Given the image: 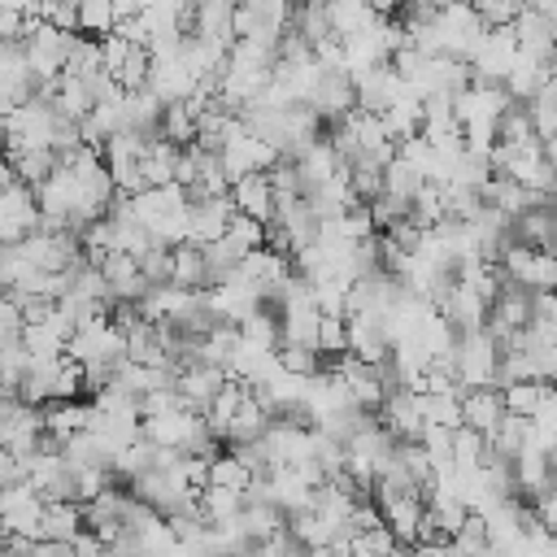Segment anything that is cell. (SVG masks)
I'll list each match as a JSON object with an SVG mask.
<instances>
[{
	"mask_svg": "<svg viewBox=\"0 0 557 557\" xmlns=\"http://www.w3.org/2000/svg\"><path fill=\"white\" fill-rule=\"evenodd\" d=\"M196 74L183 65V57L178 52H165V57H152V65H148V91L161 100V104H178V100H191L196 96Z\"/></svg>",
	"mask_w": 557,
	"mask_h": 557,
	"instance_id": "obj_7",
	"label": "cell"
},
{
	"mask_svg": "<svg viewBox=\"0 0 557 557\" xmlns=\"http://www.w3.org/2000/svg\"><path fill=\"white\" fill-rule=\"evenodd\" d=\"M379 13H370L366 0H326V22H331V35L335 39H348V35H361Z\"/></svg>",
	"mask_w": 557,
	"mask_h": 557,
	"instance_id": "obj_24",
	"label": "cell"
},
{
	"mask_svg": "<svg viewBox=\"0 0 557 557\" xmlns=\"http://www.w3.org/2000/svg\"><path fill=\"white\" fill-rule=\"evenodd\" d=\"M78 531H83V505H78V500H44L39 540H57V544H70Z\"/></svg>",
	"mask_w": 557,
	"mask_h": 557,
	"instance_id": "obj_19",
	"label": "cell"
},
{
	"mask_svg": "<svg viewBox=\"0 0 557 557\" xmlns=\"http://www.w3.org/2000/svg\"><path fill=\"white\" fill-rule=\"evenodd\" d=\"M213 152H218V161H222L226 178H239V174H257V170H270V165L278 161V152H274L270 144H261L257 135H248V131L239 126V117L231 122V131L222 135V144H218Z\"/></svg>",
	"mask_w": 557,
	"mask_h": 557,
	"instance_id": "obj_4",
	"label": "cell"
},
{
	"mask_svg": "<svg viewBox=\"0 0 557 557\" xmlns=\"http://www.w3.org/2000/svg\"><path fill=\"white\" fill-rule=\"evenodd\" d=\"M178 4H183V0H178Z\"/></svg>",
	"mask_w": 557,
	"mask_h": 557,
	"instance_id": "obj_42",
	"label": "cell"
},
{
	"mask_svg": "<svg viewBox=\"0 0 557 557\" xmlns=\"http://www.w3.org/2000/svg\"><path fill=\"white\" fill-rule=\"evenodd\" d=\"M139 274L148 283H170V248L165 244H152L144 257H139Z\"/></svg>",
	"mask_w": 557,
	"mask_h": 557,
	"instance_id": "obj_38",
	"label": "cell"
},
{
	"mask_svg": "<svg viewBox=\"0 0 557 557\" xmlns=\"http://www.w3.org/2000/svg\"><path fill=\"white\" fill-rule=\"evenodd\" d=\"M513 57H518V39H513V30H509V26H487L483 39L474 44V52L466 57V65H470V83H500L505 70L513 65Z\"/></svg>",
	"mask_w": 557,
	"mask_h": 557,
	"instance_id": "obj_5",
	"label": "cell"
},
{
	"mask_svg": "<svg viewBox=\"0 0 557 557\" xmlns=\"http://www.w3.org/2000/svg\"><path fill=\"white\" fill-rule=\"evenodd\" d=\"M248 479H252V474H248V466H244L235 453H218V457L209 461V483H222V487H239V492H244Z\"/></svg>",
	"mask_w": 557,
	"mask_h": 557,
	"instance_id": "obj_37",
	"label": "cell"
},
{
	"mask_svg": "<svg viewBox=\"0 0 557 557\" xmlns=\"http://www.w3.org/2000/svg\"><path fill=\"white\" fill-rule=\"evenodd\" d=\"M61 74H74V78H83V83L96 78V74H104V65H100V39H91V35H74Z\"/></svg>",
	"mask_w": 557,
	"mask_h": 557,
	"instance_id": "obj_29",
	"label": "cell"
},
{
	"mask_svg": "<svg viewBox=\"0 0 557 557\" xmlns=\"http://www.w3.org/2000/svg\"><path fill=\"white\" fill-rule=\"evenodd\" d=\"M78 396H83V366L70 352H61L52 361V400H78Z\"/></svg>",
	"mask_w": 557,
	"mask_h": 557,
	"instance_id": "obj_33",
	"label": "cell"
},
{
	"mask_svg": "<svg viewBox=\"0 0 557 557\" xmlns=\"http://www.w3.org/2000/svg\"><path fill=\"white\" fill-rule=\"evenodd\" d=\"M374 418H379V422H383L400 444H418V435H422V426H426L422 405H418V392H409V387L387 392V396H383V405L374 409Z\"/></svg>",
	"mask_w": 557,
	"mask_h": 557,
	"instance_id": "obj_8",
	"label": "cell"
},
{
	"mask_svg": "<svg viewBox=\"0 0 557 557\" xmlns=\"http://www.w3.org/2000/svg\"><path fill=\"white\" fill-rule=\"evenodd\" d=\"M422 183H426V174L418 165H409L405 157H392L383 165V191L396 196V200H405V205H413V196L422 191Z\"/></svg>",
	"mask_w": 557,
	"mask_h": 557,
	"instance_id": "obj_27",
	"label": "cell"
},
{
	"mask_svg": "<svg viewBox=\"0 0 557 557\" xmlns=\"http://www.w3.org/2000/svg\"><path fill=\"white\" fill-rule=\"evenodd\" d=\"M313 348L322 352V361H335L339 352H348V326H344V318H335V313H322V318H318V335H313Z\"/></svg>",
	"mask_w": 557,
	"mask_h": 557,
	"instance_id": "obj_32",
	"label": "cell"
},
{
	"mask_svg": "<svg viewBox=\"0 0 557 557\" xmlns=\"http://www.w3.org/2000/svg\"><path fill=\"white\" fill-rule=\"evenodd\" d=\"M483 461V435L470 426H453V470H479Z\"/></svg>",
	"mask_w": 557,
	"mask_h": 557,
	"instance_id": "obj_36",
	"label": "cell"
},
{
	"mask_svg": "<svg viewBox=\"0 0 557 557\" xmlns=\"http://www.w3.org/2000/svg\"><path fill=\"white\" fill-rule=\"evenodd\" d=\"M161 139H170L174 148L196 144V113H191V104H187V100H178V104H165V109H161Z\"/></svg>",
	"mask_w": 557,
	"mask_h": 557,
	"instance_id": "obj_30",
	"label": "cell"
},
{
	"mask_svg": "<svg viewBox=\"0 0 557 557\" xmlns=\"http://www.w3.org/2000/svg\"><path fill=\"white\" fill-rule=\"evenodd\" d=\"M296 0H235L231 9V30L235 39H252L261 48H274L278 35L292 26Z\"/></svg>",
	"mask_w": 557,
	"mask_h": 557,
	"instance_id": "obj_1",
	"label": "cell"
},
{
	"mask_svg": "<svg viewBox=\"0 0 557 557\" xmlns=\"http://www.w3.org/2000/svg\"><path fill=\"white\" fill-rule=\"evenodd\" d=\"M226 196H231V205H235V213H248V218H257V222H270V218H274V187H270V178H265V170H257V174H239V178H231V187H226Z\"/></svg>",
	"mask_w": 557,
	"mask_h": 557,
	"instance_id": "obj_13",
	"label": "cell"
},
{
	"mask_svg": "<svg viewBox=\"0 0 557 557\" xmlns=\"http://www.w3.org/2000/svg\"><path fill=\"white\" fill-rule=\"evenodd\" d=\"M39 226V209H35V191L30 187H9L0 191V244H17L26 231Z\"/></svg>",
	"mask_w": 557,
	"mask_h": 557,
	"instance_id": "obj_11",
	"label": "cell"
},
{
	"mask_svg": "<svg viewBox=\"0 0 557 557\" xmlns=\"http://www.w3.org/2000/svg\"><path fill=\"white\" fill-rule=\"evenodd\" d=\"M161 100L148 91V87H139V91H122V104H117V131H131V135H139L144 144L148 139H157L161 135Z\"/></svg>",
	"mask_w": 557,
	"mask_h": 557,
	"instance_id": "obj_9",
	"label": "cell"
},
{
	"mask_svg": "<svg viewBox=\"0 0 557 557\" xmlns=\"http://www.w3.org/2000/svg\"><path fill=\"white\" fill-rule=\"evenodd\" d=\"M513 39H518V52L527 57H540V61H553V35H557V17L540 13V9H518L513 22H509Z\"/></svg>",
	"mask_w": 557,
	"mask_h": 557,
	"instance_id": "obj_10",
	"label": "cell"
},
{
	"mask_svg": "<svg viewBox=\"0 0 557 557\" xmlns=\"http://www.w3.org/2000/svg\"><path fill=\"white\" fill-rule=\"evenodd\" d=\"M527 104V117H531V131H535V139L544 144V148H553V135H557V83L548 78L531 100H522Z\"/></svg>",
	"mask_w": 557,
	"mask_h": 557,
	"instance_id": "obj_21",
	"label": "cell"
},
{
	"mask_svg": "<svg viewBox=\"0 0 557 557\" xmlns=\"http://www.w3.org/2000/svg\"><path fill=\"white\" fill-rule=\"evenodd\" d=\"M305 104H309L322 122H339L348 109H357L352 78H348L344 70H331V65H318V61H313V83H309Z\"/></svg>",
	"mask_w": 557,
	"mask_h": 557,
	"instance_id": "obj_6",
	"label": "cell"
},
{
	"mask_svg": "<svg viewBox=\"0 0 557 557\" xmlns=\"http://www.w3.org/2000/svg\"><path fill=\"white\" fill-rule=\"evenodd\" d=\"M222 383H226V370H218V366H200V361L178 366V379H174V387H178L183 405H187V409H196V413H205V405L218 396V387H222Z\"/></svg>",
	"mask_w": 557,
	"mask_h": 557,
	"instance_id": "obj_16",
	"label": "cell"
},
{
	"mask_svg": "<svg viewBox=\"0 0 557 557\" xmlns=\"http://www.w3.org/2000/svg\"><path fill=\"white\" fill-rule=\"evenodd\" d=\"M148 65H152L148 48H144V44H131V52L122 57V65L113 70V83H117L122 91H139V87L148 83Z\"/></svg>",
	"mask_w": 557,
	"mask_h": 557,
	"instance_id": "obj_31",
	"label": "cell"
},
{
	"mask_svg": "<svg viewBox=\"0 0 557 557\" xmlns=\"http://www.w3.org/2000/svg\"><path fill=\"white\" fill-rule=\"evenodd\" d=\"M0 157H4V152H0ZM9 165H13L17 183L35 191V187L57 170V157H52V148H22V152H9Z\"/></svg>",
	"mask_w": 557,
	"mask_h": 557,
	"instance_id": "obj_26",
	"label": "cell"
},
{
	"mask_svg": "<svg viewBox=\"0 0 557 557\" xmlns=\"http://www.w3.org/2000/svg\"><path fill=\"white\" fill-rule=\"evenodd\" d=\"M235 205L231 196H209V200H187V239L183 244H209L226 231Z\"/></svg>",
	"mask_w": 557,
	"mask_h": 557,
	"instance_id": "obj_12",
	"label": "cell"
},
{
	"mask_svg": "<svg viewBox=\"0 0 557 557\" xmlns=\"http://www.w3.org/2000/svg\"><path fill=\"white\" fill-rule=\"evenodd\" d=\"M17 479H26V474H22V461H17L9 448H0V487H4V483H17Z\"/></svg>",
	"mask_w": 557,
	"mask_h": 557,
	"instance_id": "obj_39",
	"label": "cell"
},
{
	"mask_svg": "<svg viewBox=\"0 0 557 557\" xmlns=\"http://www.w3.org/2000/svg\"><path fill=\"white\" fill-rule=\"evenodd\" d=\"M509 239L513 244H527V248H540V252H553V239H557V218H553V205H540V209H527L509 222Z\"/></svg>",
	"mask_w": 557,
	"mask_h": 557,
	"instance_id": "obj_18",
	"label": "cell"
},
{
	"mask_svg": "<svg viewBox=\"0 0 557 557\" xmlns=\"http://www.w3.org/2000/svg\"><path fill=\"white\" fill-rule=\"evenodd\" d=\"M196 4H235V0H196Z\"/></svg>",
	"mask_w": 557,
	"mask_h": 557,
	"instance_id": "obj_41",
	"label": "cell"
},
{
	"mask_svg": "<svg viewBox=\"0 0 557 557\" xmlns=\"http://www.w3.org/2000/svg\"><path fill=\"white\" fill-rule=\"evenodd\" d=\"M496 270H500L505 278L531 287V292H553V283H557V261H553V252H540V248H527V244H513V239L496 252Z\"/></svg>",
	"mask_w": 557,
	"mask_h": 557,
	"instance_id": "obj_3",
	"label": "cell"
},
{
	"mask_svg": "<svg viewBox=\"0 0 557 557\" xmlns=\"http://www.w3.org/2000/svg\"><path fill=\"white\" fill-rule=\"evenodd\" d=\"M370 4V13H379V17H396V4L400 0H366Z\"/></svg>",
	"mask_w": 557,
	"mask_h": 557,
	"instance_id": "obj_40",
	"label": "cell"
},
{
	"mask_svg": "<svg viewBox=\"0 0 557 557\" xmlns=\"http://www.w3.org/2000/svg\"><path fill=\"white\" fill-rule=\"evenodd\" d=\"M70 44H74V30H61V26H52V22H44V17H30V13H26L22 48H26L30 74H35L39 83H52V78L65 70Z\"/></svg>",
	"mask_w": 557,
	"mask_h": 557,
	"instance_id": "obj_2",
	"label": "cell"
},
{
	"mask_svg": "<svg viewBox=\"0 0 557 557\" xmlns=\"http://www.w3.org/2000/svg\"><path fill=\"white\" fill-rule=\"evenodd\" d=\"M235 257H244V252H252V248H261L265 244V222H257V218H248V213H231V222H226V231L218 235Z\"/></svg>",
	"mask_w": 557,
	"mask_h": 557,
	"instance_id": "obj_28",
	"label": "cell"
},
{
	"mask_svg": "<svg viewBox=\"0 0 557 557\" xmlns=\"http://www.w3.org/2000/svg\"><path fill=\"white\" fill-rule=\"evenodd\" d=\"M522 139H535V131H531L527 104L513 100V104H505V113L496 117V144H522Z\"/></svg>",
	"mask_w": 557,
	"mask_h": 557,
	"instance_id": "obj_35",
	"label": "cell"
},
{
	"mask_svg": "<svg viewBox=\"0 0 557 557\" xmlns=\"http://www.w3.org/2000/svg\"><path fill=\"white\" fill-rule=\"evenodd\" d=\"M505 418V400H500V387H466L461 392V426L479 431L483 440L496 431V422Z\"/></svg>",
	"mask_w": 557,
	"mask_h": 557,
	"instance_id": "obj_14",
	"label": "cell"
},
{
	"mask_svg": "<svg viewBox=\"0 0 557 557\" xmlns=\"http://www.w3.org/2000/svg\"><path fill=\"white\" fill-rule=\"evenodd\" d=\"M170 283L174 287H209V270H205L200 244H174L170 248Z\"/></svg>",
	"mask_w": 557,
	"mask_h": 557,
	"instance_id": "obj_22",
	"label": "cell"
},
{
	"mask_svg": "<svg viewBox=\"0 0 557 557\" xmlns=\"http://www.w3.org/2000/svg\"><path fill=\"white\" fill-rule=\"evenodd\" d=\"M435 313L448 322V331H453V335H466V331H479V326H483L487 305H483L466 283H453V292L435 305Z\"/></svg>",
	"mask_w": 557,
	"mask_h": 557,
	"instance_id": "obj_15",
	"label": "cell"
},
{
	"mask_svg": "<svg viewBox=\"0 0 557 557\" xmlns=\"http://www.w3.org/2000/svg\"><path fill=\"white\" fill-rule=\"evenodd\" d=\"M196 505H200V518H205L209 527L235 522V513L244 509V492H239V487H222V483H205V487L196 492Z\"/></svg>",
	"mask_w": 557,
	"mask_h": 557,
	"instance_id": "obj_20",
	"label": "cell"
},
{
	"mask_svg": "<svg viewBox=\"0 0 557 557\" xmlns=\"http://www.w3.org/2000/svg\"><path fill=\"white\" fill-rule=\"evenodd\" d=\"M265 426H270V418H265V409L257 405V396H252V387H248V396L239 400V409L231 413V422H226V431H222V444H244V440H257Z\"/></svg>",
	"mask_w": 557,
	"mask_h": 557,
	"instance_id": "obj_23",
	"label": "cell"
},
{
	"mask_svg": "<svg viewBox=\"0 0 557 557\" xmlns=\"http://www.w3.org/2000/svg\"><path fill=\"white\" fill-rule=\"evenodd\" d=\"M548 78H553V61H540V57L518 52V57H513V65L505 70L500 87L509 91V100H531Z\"/></svg>",
	"mask_w": 557,
	"mask_h": 557,
	"instance_id": "obj_17",
	"label": "cell"
},
{
	"mask_svg": "<svg viewBox=\"0 0 557 557\" xmlns=\"http://www.w3.org/2000/svg\"><path fill=\"white\" fill-rule=\"evenodd\" d=\"M500 400H505V413H518V418H531L544 400H553V383H540V379H522V383H505L500 387Z\"/></svg>",
	"mask_w": 557,
	"mask_h": 557,
	"instance_id": "obj_25",
	"label": "cell"
},
{
	"mask_svg": "<svg viewBox=\"0 0 557 557\" xmlns=\"http://www.w3.org/2000/svg\"><path fill=\"white\" fill-rule=\"evenodd\" d=\"M113 22H117L113 0H78V30H83V35L100 39V35L113 30Z\"/></svg>",
	"mask_w": 557,
	"mask_h": 557,
	"instance_id": "obj_34",
	"label": "cell"
}]
</instances>
